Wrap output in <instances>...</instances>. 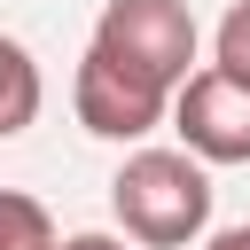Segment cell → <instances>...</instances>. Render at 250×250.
Listing matches in <instances>:
<instances>
[{"instance_id":"1","label":"cell","mask_w":250,"mask_h":250,"mask_svg":"<svg viewBox=\"0 0 250 250\" xmlns=\"http://www.w3.org/2000/svg\"><path fill=\"white\" fill-rule=\"evenodd\" d=\"M109 211L133 242L148 250H180L211 227V180H203V156L188 148H141L125 156V172L109 180Z\"/></svg>"},{"instance_id":"2","label":"cell","mask_w":250,"mask_h":250,"mask_svg":"<svg viewBox=\"0 0 250 250\" xmlns=\"http://www.w3.org/2000/svg\"><path fill=\"white\" fill-rule=\"evenodd\" d=\"M94 47L102 55H117V62H133L141 78H156V86H188L195 70V16L180 8V0H109L102 8V23H94Z\"/></svg>"},{"instance_id":"3","label":"cell","mask_w":250,"mask_h":250,"mask_svg":"<svg viewBox=\"0 0 250 250\" xmlns=\"http://www.w3.org/2000/svg\"><path fill=\"white\" fill-rule=\"evenodd\" d=\"M70 102H78V125H86V133H102V141H141V133L164 125L172 86H156V78H141L133 62L86 47V62H78V78H70Z\"/></svg>"},{"instance_id":"4","label":"cell","mask_w":250,"mask_h":250,"mask_svg":"<svg viewBox=\"0 0 250 250\" xmlns=\"http://www.w3.org/2000/svg\"><path fill=\"white\" fill-rule=\"evenodd\" d=\"M172 125L188 141V156L203 164H250V86L234 70H195L180 94H172Z\"/></svg>"},{"instance_id":"5","label":"cell","mask_w":250,"mask_h":250,"mask_svg":"<svg viewBox=\"0 0 250 250\" xmlns=\"http://www.w3.org/2000/svg\"><path fill=\"white\" fill-rule=\"evenodd\" d=\"M39 102H47V86H39V62L0 31V141L8 133H23L31 117H39Z\"/></svg>"},{"instance_id":"6","label":"cell","mask_w":250,"mask_h":250,"mask_svg":"<svg viewBox=\"0 0 250 250\" xmlns=\"http://www.w3.org/2000/svg\"><path fill=\"white\" fill-rule=\"evenodd\" d=\"M0 250H55V219H47L39 195L0 188Z\"/></svg>"},{"instance_id":"7","label":"cell","mask_w":250,"mask_h":250,"mask_svg":"<svg viewBox=\"0 0 250 250\" xmlns=\"http://www.w3.org/2000/svg\"><path fill=\"white\" fill-rule=\"evenodd\" d=\"M219 70H234V78L250 86V0H234V8L219 16Z\"/></svg>"},{"instance_id":"8","label":"cell","mask_w":250,"mask_h":250,"mask_svg":"<svg viewBox=\"0 0 250 250\" xmlns=\"http://www.w3.org/2000/svg\"><path fill=\"white\" fill-rule=\"evenodd\" d=\"M55 250H125V242H117V234H62Z\"/></svg>"},{"instance_id":"9","label":"cell","mask_w":250,"mask_h":250,"mask_svg":"<svg viewBox=\"0 0 250 250\" xmlns=\"http://www.w3.org/2000/svg\"><path fill=\"white\" fill-rule=\"evenodd\" d=\"M203 250H250V227H227V234H211Z\"/></svg>"}]
</instances>
